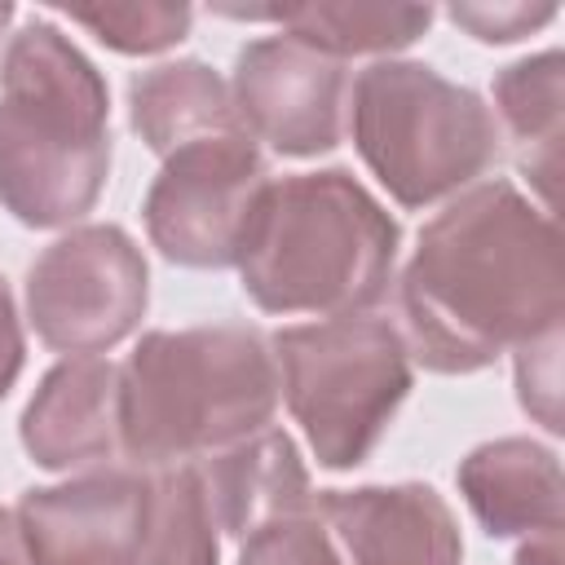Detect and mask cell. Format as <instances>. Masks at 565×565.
I'll use <instances>...</instances> for the list:
<instances>
[{
  "label": "cell",
  "instance_id": "cell-24",
  "mask_svg": "<svg viewBox=\"0 0 565 565\" xmlns=\"http://www.w3.org/2000/svg\"><path fill=\"white\" fill-rule=\"evenodd\" d=\"M512 565H561V530L530 534V539L516 547V561H512Z\"/></svg>",
  "mask_w": 565,
  "mask_h": 565
},
{
  "label": "cell",
  "instance_id": "cell-11",
  "mask_svg": "<svg viewBox=\"0 0 565 565\" xmlns=\"http://www.w3.org/2000/svg\"><path fill=\"white\" fill-rule=\"evenodd\" d=\"M318 516L344 565H463L459 521L424 481L318 490Z\"/></svg>",
  "mask_w": 565,
  "mask_h": 565
},
{
  "label": "cell",
  "instance_id": "cell-19",
  "mask_svg": "<svg viewBox=\"0 0 565 565\" xmlns=\"http://www.w3.org/2000/svg\"><path fill=\"white\" fill-rule=\"evenodd\" d=\"M71 22L93 31L106 49L124 57H150L163 49H177L190 35L194 9L190 4H168V0H146V4H79L62 9Z\"/></svg>",
  "mask_w": 565,
  "mask_h": 565
},
{
  "label": "cell",
  "instance_id": "cell-20",
  "mask_svg": "<svg viewBox=\"0 0 565 565\" xmlns=\"http://www.w3.org/2000/svg\"><path fill=\"white\" fill-rule=\"evenodd\" d=\"M238 565H344V556L331 530L322 525V516L309 512V516H287L247 534Z\"/></svg>",
  "mask_w": 565,
  "mask_h": 565
},
{
  "label": "cell",
  "instance_id": "cell-15",
  "mask_svg": "<svg viewBox=\"0 0 565 565\" xmlns=\"http://www.w3.org/2000/svg\"><path fill=\"white\" fill-rule=\"evenodd\" d=\"M128 124L159 154H177L199 141L243 137L230 84L199 57L159 62L128 79Z\"/></svg>",
  "mask_w": 565,
  "mask_h": 565
},
{
  "label": "cell",
  "instance_id": "cell-10",
  "mask_svg": "<svg viewBox=\"0 0 565 565\" xmlns=\"http://www.w3.org/2000/svg\"><path fill=\"white\" fill-rule=\"evenodd\" d=\"M31 565H137L146 534V472L97 468L18 499Z\"/></svg>",
  "mask_w": 565,
  "mask_h": 565
},
{
  "label": "cell",
  "instance_id": "cell-17",
  "mask_svg": "<svg viewBox=\"0 0 565 565\" xmlns=\"http://www.w3.org/2000/svg\"><path fill=\"white\" fill-rule=\"evenodd\" d=\"M265 22H278L282 35L344 62L358 53H397L411 49L433 26V4H371V0H318L265 9Z\"/></svg>",
  "mask_w": 565,
  "mask_h": 565
},
{
  "label": "cell",
  "instance_id": "cell-12",
  "mask_svg": "<svg viewBox=\"0 0 565 565\" xmlns=\"http://www.w3.org/2000/svg\"><path fill=\"white\" fill-rule=\"evenodd\" d=\"M18 437L49 472L110 459L119 450V366L110 358H62L49 366L18 419Z\"/></svg>",
  "mask_w": 565,
  "mask_h": 565
},
{
  "label": "cell",
  "instance_id": "cell-25",
  "mask_svg": "<svg viewBox=\"0 0 565 565\" xmlns=\"http://www.w3.org/2000/svg\"><path fill=\"white\" fill-rule=\"evenodd\" d=\"M0 565H31V552H26L18 512H9V508H0Z\"/></svg>",
  "mask_w": 565,
  "mask_h": 565
},
{
  "label": "cell",
  "instance_id": "cell-23",
  "mask_svg": "<svg viewBox=\"0 0 565 565\" xmlns=\"http://www.w3.org/2000/svg\"><path fill=\"white\" fill-rule=\"evenodd\" d=\"M22 362H26V335H22V318H18V305H13L9 278L0 274V402H4V397H9V388L18 384Z\"/></svg>",
  "mask_w": 565,
  "mask_h": 565
},
{
  "label": "cell",
  "instance_id": "cell-22",
  "mask_svg": "<svg viewBox=\"0 0 565 565\" xmlns=\"http://www.w3.org/2000/svg\"><path fill=\"white\" fill-rule=\"evenodd\" d=\"M455 26H463L481 44H516L530 31L556 18V4H525V0H459L446 9Z\"/></svg>",
  "mask_w": 565,
  "mask_h": 565
},
{
  "label": "cell",
  "instance_id": "cell-21",
  "mask_svg": "<svg viewBox=\"0 0 565 565\" xmlns=\"http://www.w3.org/2000/svg\"><path fill=\"white\" fill-rule=\"evenodd\" d=\"M516 353V397L521 411L534 415L552 437L565 433L561 424V327L512 349Z\"/></svg>",
  "mask_w": 565,
  "mask_h": 565
},
{
  "label": "cell",
  "instance_id": "cell-6",
  "mask_svg": "<svg viewBox=\"0 0 565 565\" xmlns=\"http://www.w3.org/2000/svg\"><path fill=\"white\" fill-rule=\"evenodd\" d=\"M269 344L313 459L331 472L366 463L415 384L402 331L380 313H349L282 327Z\"/></svg>",
  "mask_w": 565,
  "mask_h": 565
},
{
  "label": "cell",
  "instance_id": "cell-9",
  "mask_svg": "<svg viewBox=\"0 0 565 565\" xmlns=\"http://www.w3.org/2000/svg\"><path fill=\"white\" fill-rule=\"evenodd\" d=\"M230 97L252 141L287 159H318L344 137L349 71L291 35H265L238 49Z\"/></svg>",
  "mask_w": 565,
  "mask_h": 565
},
{
  "label": "cell",
  "instance_id": "cell-3",
  "mask_svg": "<svg viewBox=\"0 0 565 565\" xmlns=\"http://www.w3.org/2000/svg\"><path fill=\"white\" fill-rule=\"evenodd\" d=\"M110 177V93L49 18H31L0 62V207L31 230L75 225Z\"/></svg>",
  "mask_w": 565,
  "mask_h": 565
},
{
  "label": "cell",
  "instance_id": "cell-14",
  "mask_svg": "<svg viewBox=\"0 0 565 565\" xmlns=\"http://www.w3.org/2000/svg\"><path fill=\"white\" fill-rule=\"evenodd\" d=\"M459 494L490 539L561 530V459L534 437H494L459 459Z\"/></svg>",
  "mask_w": 565,
  "mask_h": 565
},
{
  "label": "cell",
  "instance_id": "cell-7",
  "mask_svg": "<svg viewBox=\"0 0 565 565\" xmlns=\"http://www.w3.org/2000/svg\"><path fill=\"white\" fill-rule=\"evenodd\" d=\"M150 305V265L128 230L75 225L26 269V322L66 358H97L128 340Z\"/></svg>",
  "mask_w": 565,
  "mask_h": 565
},
{
  "label": "cell",
  "instance_id": "cell-2",
  "mask_svg": "<svg viewBox=\"0 0 565 565\" xmlns=\"http://www.w3.org/2000/svg\"><path fill=\"white\" fill-rule=\"evenodd\" d=\"M402 225L349 172L269 177L238 247V282L265 313H371L393 282Z\"/></svg>",
  "mask_w": 565,
  "mask_h": 565
},
{
  "label": "cell",
  "instance_id": "cell-26",
  "mask_svg": "<svg viewBox=\"0 0 565 565\" xmlns=\"http://www.w3.org/2000/svg\"><path fill=\"white\" fill-rule=\"evenodd\" d=\"M13 13H18V9H13L9 0H0V40H4V31H9V22H13Z\"/></svg>",
  "mask_w": 565,
  "mask_h": 565
},
{
  "label": "cell",
  "instance_id": "cell-18",
  "mask_svg": "<svg viewBox=\"0 0 565 565\" xmlns=\"http://www.w3.org/2000/svg\"><path fill=\"white\" fill-rule=\"evenodd\" d=\"M221 525L194 463L146 472V534L137 565H216Z\"/></svg>",
  "mask_w": 565,
  "mask_h": 565
},
{
  "label": "cell",
  "instance_id": "cell-4",
  "mask_svg": "<svg viewBox=\"0 0 565 565\" xmlns=\"http://www.w3.org/2000/svg\"><path fill=\"white\" fill-rule=\"evenodd\" d=\"M282 384L260 327L146 331L119 366V455L137 472L203 463L274 424Z\"/></svg>",
  "mask_w": 565,
  "mask_h": 565
},
{
  "label": "cell",
  "instance_id": "cell-16",
  "mask_svg": "<svg viewBox=\"0 0 565 565\" xmlns=\"http://www.w3.org/2000/svg\"><path fill=\"white\" fill-rule=\"evenodd\" d=\"M494 128L508 141L512 163L543 199V212L556 203L561 177V132H565V53L543 49L494 75Z\"/></svg>",
  "mask_w": 565,
  "mask_h": 565
},
{
  "label": "cell",
  "instance_id": "cell-8",
  "mask_svg": "<svg viewBox=\"0 0 565 565\" xmlns=\"http://www.w3.org/2000/svg\"><path fill=\"white\" fill-rule=\"evenodd\" d=\"M265 185L269 163L247 132L185 146L163 159L146 190V234L172 265L230 269Z\"/></svg>",
  "mask_w": 565,
  "mask_h": 565
},
{
  "label": "cell",
  "instance_id": "cell-5",
  "mask_svg": "<svg viewBox=\"0 0 565 565\" xmlns=\"http://www.w3.org/2000/svg\"><path fill=\"white\" fill-rule=\"evenodd\" d=\"M349 132L371 177L402 203L428 207L486 181L503 141L490 106L428 62L380 57L349 88Z\"/></svg>",
  "mask_w": 565,
  "mask_h": 565
},
{
  "label": "cell",
  "instance_id": "cell-13",
  "mask_svg": "<svg viewBox=\"0 0 565 565\" xmlns=\"http://www.w3.org/2000/svg\"><path fill=\"white\" fill-rule=\"evenodd\" d=\"M194 468L212 499V516H216L221 534H230V539H247L260 525L318 512L309 468H305L291 433H282L274 424L234 441L221 455H207Z\"/></svg>",
  "mask_w": 565,
  "mask_h": 565
},
{
  "label": "cell",
  "instance_id": "cell-1",
  "mask_svg": "<svg viewBox=\"0 0 565 565\" xmlns=\"http://www.w3.org/2000/svg\"><path fill=\"white\" fill-rule=\"evenodd\" d=\"M406 349L437 375L494 366L565 318L561 230L508 177L455 194L397 278Z\"/></svg>",
  "mask_w": 565,
  "mask_h": 565
}]
</instances>
